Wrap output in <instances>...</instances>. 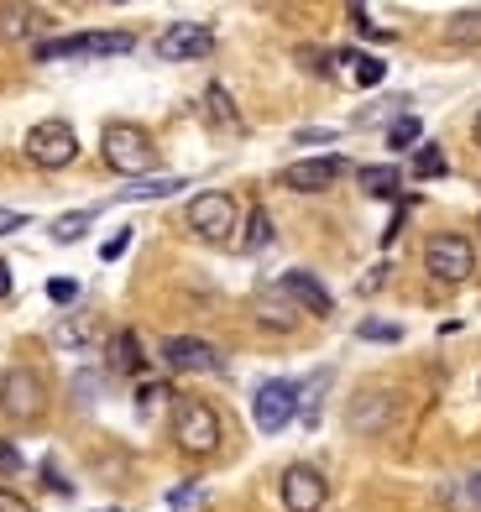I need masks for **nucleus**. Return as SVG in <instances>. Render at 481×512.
Listing matches in <instances>:
<instances>
[{"instance_id":"obj_23","label":"nucleus","mask_w":481,"mask_h":512,"mask_svg":"<svg viewBox=\"0 0 481 512\" xmlns=\"http://www.w3.org/2000/svg\"><path fill=\"white\" fill-rule=\"evenodd\" d=\"M257 319L267 324V330H293V324H299V314H288L272 293H262V298H257Z\"/></svg>"},{"instance_id":"obj_20","label":"nucleus","mask_w":481,"mask_h":512,"mask_svg":"<svg viewBox=\"0 0 481 512\" xmlns=\"http://www.w3.org/2000/svg\"><path fill=\"white\" fill-rule=\"evenodd\" d=\"M178 189H189V178H142V183H131V189H121L116 199L121 204H136V199H168Z\"/></svg>"},{"instance_id":"obj_22","label":"nucleus","mask_w":481,"mask_h":512,"mask_svg":"<svg viewBox=\"0 0 481 512\" xmlns=\"http://www.w3.org/2000/svg\"><path fill=\"white\" fill-rule=\"evenodd\" d=\"M262 246H272V215H267V209H251L246 236H241V251H262Z\"/></svg>"},{"instance_id":"obj_35","label":"nucleus","mask_w":481,"mask_h":512,"mask_svg":"<svg viewBox=\"0 0 481 512\" xmlns=\"http://www.w3.org/2000/svg\"><path fill=\"white\" fill-rule=\"evenodd\" d=\"M199 497V486H178V492H168V507H189Z\"/></svg>"},{"instance_id":"obj_32","label":"nucleus","mask_w":481,"mask_h":512,"mask_svg":"<svg viewBox=\"0 0 481 512\" xmlns=\"http://www.w3.org/2000/svg\"><path fill=\"white\" fill-rule=\"evenodd\" d=\"M0 512H32V502H27V497H16L11 486H0Z\"/></svg>"},{"instance_id":"obj_12","label":"nucleus","mask_w":481,"mask_h":512,"mask_svg":"<svg viewBox=\"0 0 481 512\" xmlns=\"http://www.w3.org/2000/svg\"><path fill=\"white\" fill-rule=\"evenodd\" d=\"M278 293L283 298H293V309H304L309 319H330V309H335V298H330V288L319 283L314 272H283V283H278Z\"/></svg>"},{"instance_id":"obj_41","label":"nucleus","mask_w":481,"mask_h":512,"mask_svg":"<svg viewBox=\"0 0 481 512\" xmlns=\"http://www.w3.org/2000/svg\"><path fill=\"white\" fill-rule=\"evenodd\" d=\"M110 512H116V507H110Z\"/></svg>"},{"instance_id":"obj_21","label":"nucleus","mask_w":481,"mask_h":512,"mask_svg":"<svg viewBox=\"0 0 481 512\" xmlns=\"http://www.w3.org/2000/svg\"><path fill=\"white\" fill-rule=\"evenodd\" d=\"M95 220H100V209H74V215H58V220H53V241H58V246H74Z\"/></svg>"},{"instance_id":"obj_9","label":"nucleus","mask_w":481,"mask_h":512,"mask_svg":"<svg viewBox=\"0 0 481 512\" xmlns=\"http://www.w3.org/2000/svg\"><path fill=\"white\" fill-rule=\"evenodd\" d=\"M293 413H299V387L283 382V377H272L257 387V398H251V418H257V429L262 434H278L293 424Z\"/></svg>"},{"instance_id":"obj_25","label":"nucleus","mask_w":481,"mask_h":512,"mask_svg":"<svg viewBox=\"0 0 481 512\" xmlns=\"http://www.w3.org/2000/svg\"><path fill=\"white\" fill-rule=\"evenodd\" d=\"M419 131H424V126H419V115H398V121L387 126V147H398V152H403V147H414V142H419Z\"/></svg>"},{"instance_id":"obj_16","label":"nucleus","mask_w":481,"mask_h":512,"mask_svg":"<svg viewBox=\"0 0 481 512\" xmlns=\"http://www.w3.org/2000/svg\"><path fill=\"white\" fill-rule=\"evenodd\" d=\"M142 366H147L142 340H136L131 330H121L116 340H110V371H121V377H142Z\"/></svg>"},{"instance_id":"obj_10","label":"nucleus","mask_w":481,"mask_h":512,"mask_svg":"<svg viewBox=\"0 0 481 512\" xmlns=\"http://www.w3.org/2000/svg\"><path fill=\"white\" fill-rule=\"evenodd\" d=\"M346 173H351L346 157H304V162H288V168H283V189H293V194H325Z\"/></svg>"},{"instance_id":"obj_19","label":"nucleus","mask_w":481,"mask_h":512,"mask_svg":"<svg viewBox=\"0 0 481 512\" xmlns=\"http://www.w3.org/2000/svg\"><path fill=\"white\" fill-rule=\"evenodd\" d=\"M335 63H346V74H351L361 89H377V84L387 79V63H382V58H372V53H340Z\"/></svg>"},{"instance_id":"obj_6","label":"nucleus","mask_w":481,"mask_h":512,"mask_svg":"<svg viewBox=\"0 0 481 512\" xmlns=\"http://www.w3.org/2000/svg\"><path fill=\"white\" fill-rule=\"evenodd\" d=\"M424 267H429V277H440V283H466V277L476 272V251H471L466 236L445 230V236H429Z\"/></svg>"},{"instance_id":"obj_1","label":"nucleus","mask_w":481,"mask_h":512,"mask_svg":"<svg viewBox=\"0 0 481 512\" xmlns=\"http://www.w3.org/2000/svg\"><path fill=\"white\" fill-rule=\"evenodd\" d=\"M100 157H105V168H116L126 178H147L157 168V147H152V136L142 126H131V121H110L100 131Z\"/></svg>"},{"instance_id":"obj_31","label":"nucleus","mask_w":481,"mask_h":512,"mask_svg":"<svg viewBox=\"0 0 481 512\" xmlns=\"http://www.w3.org/2000/svg\"><path fill=\"white\" fill-rule=\"evenodd\" d=\"M351 21H356V27H361L366 37H387V27H377V21L366 16V6H351Z\"/></svg>"},{"instance_id":"obj_8","label":"nucleus","mask_w":481,"mask_h":512,"mask_svg":"<svg viewBox=\"0 0 481 512\" xmlns=\"http://www.w3.org/2000/svg\"><path fill=\"white\" fill-rule=\"evenodd\" d=\"M215 53V32L204 21H168L163 37H157V58L163 63H194Z\"/></svg>"},{"instance_id":"obj_33","label":"nucleus","mask_w":481,"mask_h":512,"mask_svg":"<svg viewBox=\"0 0 481 512\" xmlns=\"http://www.w3.org/2000/svg\"><path fill=\"white\" fill-rule=\"evenodd\" d=\"M11 471H21V450L16 445H0V476H11Z\"/></svg>"},{"instance_id":"obj_15","label":"nucleus","mask_w":481,"mask_h":512,"mask_svg":"<svg viewBox=\"0 0 481 512\" xmlns=\"http://www.w3.org/2000/svg\"><path fill=\"white\" fill-rule=\"evenodd\" d=\"M48 27H53V16H48V11H37V6H0V37H6V42L42 37Z\"/></svg>"},{"instance_id":"obj_29","label":"nucleus","mask_w":481,"mask_h":512,"mask_svg":"<svg viewBox=\"0 0 481 512\" xmlns=\"http://www.w3.org/2000/svg\"><path fill=\"white\" fill-rule=\"evenodd\" d=\"M48 298H53V304H74V298H79V283H74V277H53V283H48Z\"/></svg>"},{"instance_id":"obj_36","label":"nucleus","mask_w":481,"mask_h":512,"mask_svg":"<svg viewBox=\"0 0 481 512\" xmlns=\"http://www.w3.org/2000/svg\"><path fill=\"white\" fill-rule=\"evenodd\" d=\"M293 142H299V147H309V142H335V131H299Z\"/></svg>"},{"instance_id":"obj_14","label":"nucleus","mask_w":481,"mask_h":512,"mask_svg":"<svg viewBox=\"0 0 481 512\" xmlns=\"http://www.w3.org/2000/svg\"><path fill=\"white\" fill-rule=\"evenodd\" d=\"M346 424L356 434H382L387 424H393V392H377V387H366L351 398V413H346Z\"/></svg>"},{"instance_id":"obj_2","label":"nucleus","mask_w":481,"mask_h":512,"mask_svg":"<svg viewBox=\"0 0 481 512\" xmlns=\"http://www.w3.org/2000/svg\"><path fill=\"white\" fill-rule=\"evenodd\" d=\"M173 439L183 455H215L220 450V413L204 398H178L173 408Z\"/></svg>"},{"instance_id":"obj_4","label":"nucleus","mask_w":481,"mask_h":512,"mask_svg":"<svg viewBox=\"0 0 481 512\" xmlns=\"http://www.w3.org/2000/svg\"><path fill=\"white\" fill-rule=\"evenodd\" d=\"M183 220H189V230L199 241H231V230H236V220H241V209H236V199L225 194V189H204V194H194L189 199V209H183Z\"/></svg>"},{"instance_id":"obj_27","label":"nucleus","mask_w":481,"mask_h":512,"mask_svg":"<svg viewBox=\"0 0 481 512\" xmlns=\"http://www.w3.org/2000/svg\"><path fill=\"white\" fill-rule=\"evenodd\" d=\"M450 37L455 42H481V11H461L450 21Z\"/></svg>"},{"instance_id":"obj_40","label":"nucleus","mask_w":481,"mask_h":512,"mask_svg":"<svg viewBox=\"0 0 481 512\" xmlns=\"http://www.w3.org/2000/svg\"><path fill=\"white\" fill-rule=\"evenodd\" d=\"M471 136H476V147H481V110H476V121H471Z\"/></svg>"},{"instance_id":"obj_26","label":"nucleus","mask_w":481,"mask_h":512,"mask_svg":"<svg viewBox=\"0 0 481 512\" xmlns=\"http://www.w3.org/2000/svg\"><path fill=\"white\" fill-rule=\"evenodd\" d=\"M414 173H419V178H440V173H445V152L434 147V142L419 147V152H414Z\"/></svg>"},{"instance_id":"obj_7","label":"nucleus","mask_w":481,"mask_h":512,"mask_svg":"<svg viewBox=\"0 0 481 512\" xmlns=\"http://www.w3.org/2000/svg\"><path fill=\"white\" fill-rule=\"evenodd\" d=\"M42 377L32 366H11L6 377H0V408H6V418H16V424H32V418L42 413Z\"/></svg>"},{"instance_id":"obj_17","label":"nucleus","mask_w":481,"mask_h":512,"mask_svg":"<svg viewBox=\"0 0 481 512\" xmlns=\"http://www.w3.org/2000/svg\"><path fill=\"white\" fill-rule=\"evenodd\" d=\"M89 340H95V319H89V314H63L58 319V330H53L58 351H84Z\"/></svg>"},{"instance_id":"obj_24","label":"nucleus","mask_w":481,"mask_h":512,"mask_svg":"<svg viewBox=\"0 0 481 512\" xmlns=\"http://www.w3.org/2000/svg\"><path fill=\"white\" fill-rule=\"evenodd\" d=\"M204 105H210V115H215V121H220V126H231V131H241V115H236V105H231V95H225V89H220V84L210 89V95H204Z\"/></svg>"},{"instance_id":"obj_11","label":"nucleus","mask_w":481,"mask_h":512,"mask_svg":"<svg viewBox=\"0 0 481 512\" xmlns=\"http://www.w3.org/2000/svg\"><path fill=\"white\" fill-rule=\"evenodd\" d=\"M278 492H283V507L288 512H319L330 502V481L314 471V465H288L283 481H278Z\"/></svg>"},{"instance_id":"obj_18","label":"nucleus","mask_w":481,"mask_h":512,"mask_svg":"<svg viewBox=\"0 0 481 512\" xmlns=\"http://www.w3.org/2000/svg\"><path fill=\"white\" fill-rule=\"evenodd\" d=\"M356 178H361V189L372 194V199H393L398 183H403V173L393 168V162H372V168H361Z\"/></svg>"},{"instance_id":"obj_13","label":"nucleus","mask_w":481,"mask_h":512,"mask_svg":"<svg viewBox=\"0 0 481 512\" xmlns=\"http://www.w3.org/2000/svg\"><path fill=\"white\" fill-rule=\"evenodd\" d=\"M163 361L173 371H225V356L215 351L210 340H194V335H168L163 340Z\"/></svg>"},{"instance_id":"obj_3","label":"nucleus","mask_w":481,"mask_h":512,"mask_svg":"<svg viewBox=\"0 0 481 512\" xmlns=\"http://www.w3.org/2000/svg\"><path fill=\"white\" fill-rule=\"evenodd\" d=\"M131 48H136L131 32H74V37L37 42V63H63V58H126Z\"/></svg>"},{"instance_id":"obj_30","label":"nucleus","mask_w":481,"mask_h":512,"mask_svg":"<svg viewBox=\"0 0 481 512\" xmlns=\"http://www.w3.org/2000/svg\"><path fill=\"white\" fill-rule=\"evenodd\" d=\"M131 246V230H116V236H110L105 246H100V256H105V262H116V256Z\"/></svg>"},{"instance_id":"obj_38","label":"nucleus","mask_w":481,"mask_h":512,"mask_svg":"<svg viewBox=\"0 0 481 512\" xmlns=\"http://www.w3.org/2000/svg\"><path fill=\"white\" fill-rule=\"evenodd\" d=\"M466 497H471V502H476V507H481V471H476V476H471V481H466Z\"/></svg>"},{"instance_id":"obj_5","label":"nucleus","mask_w":481,"mask_h":512,"mask_svg":"<svg viewBox=\"0 0 481 512\" xmlns=\"http://www.w3.org/2000/svg\"><path fill=\"white\" fill-rule=\"evenodd\" d=\"M21 147H27V157L37 162V168L58 173V168H68V162L79 157V136H74V126H68V121H37Z\"/></svg>"},{"instance_id":"obj_34","label":"nucleus","mask_w":481,"mask_h":512,"mask_svg":"<svg viewBox=\"0 0 481 512\" xmlns=\"http://www.w3.org/2000/svg\"><path fill=\"white\" fill-rule=\"evenodd\" d=\"M21 225H27L21 209H0V236H11V230H21Z\"/></svg>"},{"instance_id":"obj_28","label":"nucleus","mask_w":481,"mask_h":512,"mask_svg":"<svg viewBox=\"0 0 481 512\" xmlns=\"http://www.w3.org/2000/svg\"><path fill=\"white\" fill-rule=\"evenodd\" d=\"M356 335L361 340H403V330H398V324H387V319H361Z\"/></svg>"},{"instance_id":"obj_37","label":"nucleus","mask_w":481,"mask_h":512,"mask_svg":"<svg viewBox=\"0 0 481 512\" xmlns=\"http://www.w3.org/2000/svg\"><path fill=\"white\" fill-rule=\"evenodd\" d=\"M382 272H387V267H372V277H361V293H372V288H382Z\"/></svg>"},{"instance_id":"obj_39","label":"nucleus","mask_w":481,"mask_h":512,"mask_svg":"<svg viewBox=\"0 0 481 512\" xmlns=\"http://www.w3.org/2000/svg\"><path fill=\"white\" fill-rule=\"evenodd\" d=\"M0 298H11V267L0 262Z\"/></svg>"}]
</instances>
